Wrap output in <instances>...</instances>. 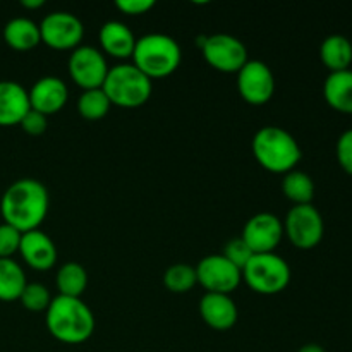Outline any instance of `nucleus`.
<instances>
[{"mask_svg":"<svg viewBox=\"0 0 352 352\" xmlns=\"http://www.w3.org/2000/svg\"><path fill=\"white\" fill-rule=\"evenodd\" d=\"M251 150L258 164L275 174H287L294 170L302 157L296 138L278 126H265L251 141Z\"/></svg>","mask_w":352,"mask_h":352,"instance_id":"3","label":"nucleus"},{"mask_svg":"<svg viewBox=\"0 0 352 352\" xmlns=\"http://www.w3.org/2000/svg\"><path fill=\"white\" fill-rule=\"evenodd\" d=\"M133 58L134 65L150 79L167 78L181 65L182 50L168 34L150 33L138 38Z\"/></svg>","mask_w":352,"mask_h":352,"instance_id":"4","label":"nucleus"},{"mask_svg":"<svg viewBox=\"0 0 352 352\" xmlns=\"http://www.w3.org/2000/svg\"><path fill=\"white\" fill-rule=\"evenodd\" d=\"M201 50L205 60L220 72H236L237 74L241 67L250 60L248 48L244 47L239 38L232 36V34L219 33L206 36Z\"/></svg>","mask_w":352,"mask_h":352,"instance_id":"10","label":"nucleus"},{"mask_svg":"<svg viewBox=\"0 0 352 352\" xmlns=\"http://www.w3.org/2000/svg\"><path fill=\"white\" fill-rule=\"evenodd\" d=\"M116 7L127 16H141L155 7V0H117Z\"/></svg>","mask_w":352,"mask_h":352,"instance_id":"32","label":"nucleus"},{"mask_svg":"<svg viewBox=\"0 0 352 352\" xmlns=\"http://www.w3.org/2000/svg\"><path fill=\"white\" fill-rule=\"evenodd\" d=\"M110 107L112 103L102 88L85 89L78 100V112L88 120L103 119L109 113Z\"/></svg>","mask_w":352,"mask_h":352,"instance_id":"25","label":"nucleus"},{"mask_svg":"<svg viewBox=\"0 0 352 352\" xmlns=\"http://www.w3.org/2000/svg\"><path fill=\"white\" fill-rule=\"evenodd\" d=\"M102 89L112 105L133 109L150 100L153 85L134 64H119L109 69Z\"/></svg>","mask_w":352,"mask_h":352,"instance_id":"5","label":"nucleus"},{"mask_svg":"<svg viewBox=\"0 0 352 352\" xmlns=\"http://www.w3.org/2000/svg\"><path fill=\"white\" fill-rule=\"evenodd\" d=\"M320 58L330 72L351 69L352 43L344 34H330L320 45Z\"/></svg>","mask_w":352,"mask_h":352,"instance_id":"21","label":"nucleus"},{"mask_svg":"<svg viewBox=\"0 0 352 352\" xmlns=\"http://www.w3.org/2000/svg\"><path fill=\"white\" fill-rule=\"evenodd\" d=\"M55 282H57L58 296L81 298L82 292L88 287V274L76 261H67L58 268Z\"/></svg>","mask_w":352,"mask_h":352,"instance_id":"23","label":"nucleus"},{"mask_svg":"<svg viewBox=\"0 0 352 352\" xmlns=\"http://www.w3.org/2000/svg\"><path fill=\"white\" fill-rule=\"evenodd\" d=\"M237 89L244 102L263 105L275 93V78L272 69L261 60H248L237 72Z\"/></svg>","mask_w":352,"mask_h":352,"instance_id":"12","label":"nucleus"},{"mask_svg":"<svg viewBox=\"0 0 352 352\" xmlns=\"http://www.w3.org/2000/svg\"><path fill=\"white\" fill-rule=\"evenodd\" d=\"M3 40L14 50H31L41 43L40 26L30 17H14L3 28Z\"/></svg>","mask_w":352,"mask_h":352,"instance_id":"20","label":"nucleus"},{"mask_svg":"<svg viewBox=\"0 0 352 352\" xmlns=\"http://www.w3.org/2000/svg\"><path fill=\"white\" fill-rule=\"evenodd\" d=\"M199 315L203 322L213 330H230L237 322V306L229 294H215V292H206L199 299Z\"/></svg>","mask_w":352,"mask_h":352,"instance_id":"16","label":"nucleus"},{"mask_svg":"<svg viewBox=\"0 0 352 352\" xmlns=\"http://www.w3.org/2000/svg\"><path fill=\"white\" fill-rule=\"evenodd\" d=\"M196 277L198 284L206 289V292L215 294H230L239 287L243 280V272L230 263L223 254H210L198 263Z\"/></svg>","mask_w":352,"mask_h":352,"instance_id":"11","label":"nucleus"},{"mask_svg":"<svg viewBox=\"0 0 352 352\" xmlns=\"http://www.w3.org/2000/svg\"><path fill=\"white\" fill-rule=\"evenodd\" d=\"M109 69L105 55L89 45H79L69 57V74L82 91L102 88Z\"/></svg>","mask_w":352,"mask_h":352,"instance_id":"9","label":"nucleus"},{"mask_svg":"<svg viewBox=\"0 0 352 352\" xmlns=\"http://www.w3.org/2000/svg\"><path fill=\"white\" fill-rule=\"evenodd\" d=\"M23 127V131L30 136H41V134L47 131V116L41 112H36V110L31 109L26 116L23 117L19 124Z\"/></svg>","mask_w":352,"mask_h":352,"instance_id":"31","label":"nucleus"},{"mask_svg":"<svg viewBox=\"0 0 352 352\" xmlns=\"http://www.w3.org/2000/svg\"><path fill=\"white\" fill-rule=\"evenodd\" d=\"M284 234L299 250H313L325 234L322 213L313 205H294L285 217Z\"/></svg>","mask_w":352,"mask_h":352,"instance_id":"7","label":"nucleus"},{"mask_svg":"<svg viewBox=\"0 0 352 352\" xmlns=\"http://www.w3.org/2000/svg\"><path fill=\"white\" fill-rule=\"evenodd\" d=\"M336 153L342 170H346L347 174L352 175V129L344 131L340 134L339 140H337Z\"/></svg>","mask_w":352,"mask_h":352,"instance_id":"30","label":"nucleus"},{"mask_svg":"<svg viewBox=\"0 0 352 352\" xmlns=\"http://www.w3.org/2000/svg\"><path fill=\"white\" fill-rule=\"evenodd\" d=\"M222 254L230 261V263L236 265V267L243 272V268L246 267L248 261L253 258L254 253L250 250V246L244 243L243 237H236V239L229 241V243L226 244Z\"/></svg>","mask_w":352,"mask_h":352,"instance_id":"28","label":"nucleus"},{"mask_svg":"<svg viewBox=\"0 0 352 352\" xmlns=\"http://www.w3.org/2000/svg\"><path fill=\"white\" fill-rule=\"evenodd\" d=\"M100 45L103 52L116 58H127L133 57L136 40L133 31L120 21H107L100 28Z\"/></svg>","mask_w":352,"mask_h":352,"instance_id":"18","label":"nucleus"},{"mask_svg":"<svg viewBox=\"0 0 352 352\" xmlns=\"http://www.w3.org/2000/svg\"><path fill=\"white\" fill-rule=\"evenodd\" d=\"M50 196L40 181L31 177L17 179L3 191L0 213L3 222L19 232L38 229L48 213Z\"/></svg>","mask_w":352,"mask_h":352,"instance_id":"1","label":"nucleus"},{"mask_svg":"<svg viewBox=\"0 0 352 352\" xmlns=\"http://www.w3.org/2000/svg\"><path fill=\"white\" fill-rule=\"evenodd\" d=\"M23 232L14 229L9 223H0V258H12L19 253V244Z\"/></svg>","mask_w":352,"mask_h":352,"instance_id":"29","label":"nucleus"},{"mask_svg":"<svg viewBox=\"0 0 352 352\" xmlns=\"http://www.w3.org/2000/svg\"><path fill=\"white\" fill-rule=\"evenodd\" d=\"M298 352H325V349L318 344H305Z\"/></svg>","mask_w":352,"mask_h":352,"instance_id":"33","label":"nucleus"},{"mask_svg":"<svg viewBox=\"0 0 352 352\" xmlns=\"http://www.w3.org/2000/svg\"><path fill=\"white\" fill-rule=\"evenodd\" d=\"M43 0H23L21 2V6L26 7V9H38V7L43 6Z\"/></svg>","mask_w":352,"mask_h":352,"instance_id":"34","label":"nucleus"},{"mask_svg":"<svg viewBox=\"0 0 352 352\" xmlns=\"http://www.w3.org/2000/svg\"><path fill=\"white\" fill-rule=\"evenodd\" d=\"M241 237L254 254L275 253L284 237V222L274 213H256L246 222Z\"/></svg>","mask_w":352,"mask_h":352,"instance_id":"13","label":"nucleus"},{"mask_svg":"<svg viewBox=\"0 0 352 352\" xmlns=\"http://www.w3.org/2000/svg\"><path fill=\"white\" fill-rule=\"evenodd\" d=\"M30 110V95L23 85L17 81H0V126H17Z\"/></svg>","mask_w":352,"mask_h":352,"instance_id":"17","label":"nucleus"},{"mask_svg":"<svg viewBox=\"0 0 352 352\" xmlns=\"http://www.w3.org/2000/svg\"><path fill=\"white\" fill-rule=\"evenodd\" d=\"M164 284L165 287L175 294H184L189 292L196 284H198V277H196V268L188 263H175L167 268L164 274Z\"/></svg>","mask_w":352,"mask_h":352,"instance_id":"26","label":"nucleus"},{"mask_svg":"<svg viewBox=\"0 0 352 352\" xmlns=\"http://www.w3.org/2000/svg\"><path fill=\"white\" fill-rule=\"evenodd\" d=\"M19 253L23 260L34 270H50L57 261V248L52 237L43 230L34 229L24 232L21 237Z\"/></svg>","mask_w":352,"mask_h":352,"instance_id":"15","label":"nucleus"},{"mask_svg":"<svg viewBox=\"0 0 352 352\" xmlns=\"http://www.w3.org/2000/svg\"><path fill=\"white\" fill-rule=\"evenodd\" d=\"M52 299L54 298L50 296V291L47 289V285L33 282V284H26L19 301L28 311L38 313V311H47Z\"/></svg>","mask_w":352,"mask_h":352,"instance_id":"27","label":"nucleus"},{"mask_svg":"<svg viewBox=\"0 0 352 352\" xmlns=\"http://www.w3.org/2000/svg\"><path fill=\"white\" fill-rule=\"evenodd\" d=\"M282 192L294 205H311L315 198V182L306 172L291 170L282 181Z\"/></svg>","mask_w":352,"mask_h":352,"instance_id":"24","label":"nucleus"},{"mask_svg":"<svg viewBox=\"0 0 352 352\" xmlns=\"http://www.w3.org/2000/svg\"><path fill=\"white\" fill-rule=\"evenodd\" d=\"M243 278L251 291L258 294H278L291 282V267L277 253L253 254L243 268Z\"/></svg>","mask_w":352,"mask_h":352,"instance_id":"6","label":"nucleus"},{"mask_svg":"<svg viewBox=\"0 0 352 352\" xmlns=\"http://www.w3.org/2000/svg\"><path fill=\"white\" fill-rule=\"evenodd\" d=\"M28 95H30L31 109L48 117L62 110L69 98V89L57 76H45L31 86Z\"/></svg>","mask_w":352,"mask_h":352,"instance_id":"14","label":"nucleus"},{"mask_svg":"<svg viewBox=\"0 0 352 352\" xmlns=\"http://www.w3.org/2000/svg\"><path fill=\"white\" fill-rule=\"evenodd\" d=\"M26 284L23 267L12 258H0V301H17Z\"/></svg>","mask_w":352,"mask_h":352,"instance_id":"22","label":"nucleus"},{"mask_svg":"<svg viewBox=\"0 0 352 352\" xmlns=\"http://www.w3.org/2000/svg\"><path fill=\"white\" fill-rule=\"evenodd\" d=\"M41 43L55 50H74L81 45L85 26L76 14L55 10L43 17L40 24Z\"/></svg>","mask_w":352,"mask_h":352,"instance_id":"8","label":"nucleus"},{"mask_svg":"<svg viewBox=\"0 0 352 352\" xmlns=\"http://www.w3.org/2000/svg\"><path fill=\"white\" fill-rule=\"evenodd\" d=\"M45 313L47 330L58 342L82 344L95 332V315L81 298L57 296Z\"/></svg>","mask_w":352,"mask_h":352,"instance_id":"2","label":"nucleus"},{"mask_svg":"<svg viewBox=\"0 0 352 352\" xmlns=\"http://www.w3.org/2000/svg\"><path fill=\"white\" fill-rule=\"evenodd\" d=\"M323 96L333 110L352 116V69L330 72L323 85Z\"/></svg>","mask_w":352,"mask_h":352,"instance_id":"19","label":"nucleus"}]
</instances>
